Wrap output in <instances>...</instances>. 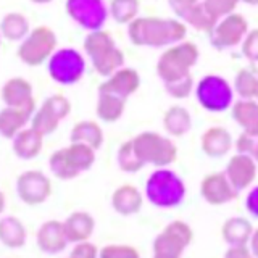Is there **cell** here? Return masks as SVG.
Returning <instances> with one entry per match:
<instances>
[{
  "label": "cell",
  "mask_w": 258,
  "mask_h": 258,
  "mask_svg": "<svg viewBox=\"0 0 258 258\" xmlns=\"http://www.w3.org/2000/svg\"><path fill=\"white\" fill-rule=\"evenodd\" d=\"M129 40L137 47H169L187 36V26L182 20L137 16L127 24Z\"/></svg>",
  "instance_id": "obj_1"
},
{
  "label": "cell",
  "mask_w": 258,
  "mask_h": 258,
  "mask_svg": "<svg viewBox=\"0 0 258 258\" xmlns=\"http://www.w3.org/2000/svg\"><path fill=\"white\" fill-rule=\"evenodd\" d=\"M199 47L189 40H181L166 47L157 61L158 78L163 81V84H169L190 76L192 68L199 61Z\"/></svg>",
  "instance_id": "obj_2"
},
{
  "label": "cell",
  "mask_w": 258,
  "mask_h": 258,
  "mask_svg": "<svg viewBox=\"0 0 258 258\" xmlns=\"http://www.w3.org/2000/svg\"><path fill=\"white\" fill-rule=\"evenodd\" d=\"M84 52L91 58L94 70L103 78L111 76L124 64V53L116 47L111 34L105 29L89 32L84 39Z\"/></svg>",
  "instance_id": "obj_3"
},
{
  "label": "cell",
  "mask_w": 258,
  "mask_h": 258,
  "mask_svg": "<svg viewBox=\"0 0 258 258\" xmlns=\"http://www.w3.org/2000/svg\"><path fill=\"white\" fill-rule=\"evenodd\" d=\"M145 196L157 208H174L185 197L184 181L171 169L160 168L153 171L145 182Z\"/></svg>",
  "instance_id": "obj_4"
},
{
  "label": "cell",
  "mask_w": 258,
  "mask_h": 258,
  "mask_svg": "<svg viewBox=\"0 0 258 258\" xmlns=\"http://www.w3.org/2000/svg\"><path fill=\"white\" fill-rule=\"evenodd\" d=\"M133 142L137 155L142 158L145 165H152L155 168H166L173 165L177 158L176 144L158 133H141L134 137Z\"/></svg>",
  "instance_id": "obj_5"
},
{
  "label": "cell",
  "mask_w": 258,
  "mask_h": 258,
  "mask_svg": "<svg viewBox=\"0 0 258 258\" xmlns=\"http://www.w3.org/2000/svg\"><path fill=\"white\" fill-rule=\"evenodd\" d=\"M56 36L48 26H37L21 40L18 58L28 67H40L56 52Z\"/></svg>",
  "instance_id": "obj_6"
},
{
  "label": "cell",
  "mask_w": 258,
  "mask_h": 258,
  "mask_svg": "<svg viewBox=\"0 0 258 258\" xmlns=\"http://www.w3.org/2000/svg\"><path fill=\"white\" fill-rule=\"evenodd\" d=\"M196 95L200 107L204 110L212 113H221L232 105L234 91L223 76L207 75L199 81L196 87Z\"/></svg>",
  "instance_id": "obj_7"
},
{
  "label": "cell",
  "mask_w": 258,
  "mask_h": 258,
  "mask_svg": "<svg viewBox=\"0 0 258 258\" xmlns=\"http://www.w3.org/2000/svg\"><path fill=\"white\" fill-rule=\"evenodd\" d=\"M194 240V231L185 221H173L165 226L153 240V255L157 258L181 256Z\"/></svg>",
  "instance_id": "obj_8"
},
{
  "label": "cell",
  "mask_w": 258,
  "mask_h": 258,
  "mask_svg": "<svg viewBox=\"0 0 258 258\" xmlns=\"http://www.w3.org/2000/svg\"><path fill=\"white\" fill-rule=\"evenodd\" d=\"M86 71V61L75 48L56 50L48 60V75L61 86H71L81 81Z\"/></svg>",
  "instance_id": "obj_9"
},
{
  "label": "cell",
  "mask_w": 258,
  "mask_h": 258,
  "mask_svg": "<svg viewBox=\"0 0 258 258\" xmlns=\"http://www.w3.org/2000/svg\"><path fill=\"white\" fill-rule=\"evenodd\" d=\"M16 194L28 207L42 205L52 196V181L42 171L28 169L16 179Z\"/></svg>",
  "instance_id": "obj_10"
},
{
  "label": "cell",
  "mask_w": 258,
  "mask_h": 258,
  "mask_svg": "<svg viewBox=\"0 0 258 258\" xmlns=\"http://www.w3.org/2000/svg\"><path fill=\"white\" fill-rule=\"evenodd\" d=\"M248 32V23L240 13H229L216 23L210 32V42L218 50L232 48L245 39Z\"/></svg>",
  "instance_id": "obj_11"
},
{
  "label": "cell",
  "mask_w": 258,
  "mask_h": 258,
  "mask_svg": "<svg viewBox=\"0 0 258 258\" xmlns=\"http://www.w3.org/2000/svg\"><path fill=\"white\" fill-rule=\"evenodd\" d=\"M64 8L70 18L89 32L103 29L108 16L103 0H67Z\"/></svg>",
  "instance_id": "obj_12"
},
{
  "label": "cell",
  "mask_w": 258,
  "mask_h": 258,
  "mask_svg": "<svg viewBox=\"0 0 258 258\" xmlns=\"http://www.w3.org/2000/svg\"><path fill=\"white\" fill-rule=\"evenodd\" d=\"M237 194L226 173H210L200 182L202 199L213 207L229 204L237 197Z\"/></svg>",
  "instance_id": "obj_13"
},
{
  "label": "cell",
  "mask_w": 258,
  "mask_h": 258,
  "mask_svg": "<svg viewBox=\"0 0 258 258\" xmlns=\"http://www.w3.org/2000/svg\"><path fill=\"white\" fill-rule=\"evenodd\" d=\"M226 176L229 177L231 184L237 192L245 190L252 185L256 177V160L247 153H237L232 155L226 165Z\"/></svg>",
  "instance_id": "obj_14"
},
{
  "label": "cell",
  "mask_w": 258,
  "mask_h": 258,
  "mask_svg": "<svg viewBox=\"0 0 258 258\" xmlns=\"http://www.w3.org/2000/svg\"><path fill=\"white\" fill-rule=\"evenodd\" d=\"M36 244L44 253L55 255L63 252L70 244L64 224L58 220L45 221L36 234Z\"/></svg>",
  "instance_id": "obj_15"
},
{
  "label": "cell",
  "mask_w": 258,
  "mask_h": 258,
  "mask_svg": "<svg viewBox=\"0 0 258 258\" xmlns=\"http://www.w3.org/2000/svg\"><path fill=\"white\" fill-rule=\"evenodd\" d=\"M2 100L8 107L26 108L36 113V100L32 95V86L23 78H10L2 87Z\"/></svg>",
  "instance_id": "obj_16"
},
{
  "label": "cell",
  "mask_w": 258,
  "mask_h": 258,
  "mask_svg": "<svg viewBox=\"0 0 258 258\" xmlns=\"http://www.w3.org/2000/svg\"><path fill=\"white\" fill-rule=\"evenodd\" d=\"M105 91H110L113 94H116L123 99H129L131 95H134L141 87V76L134 68H119L118 71L113 73L111 76H108L107 81L99 86Z\"/></svg>",
  "instance_id": "obj_17"
},
{
  "label": "cell",
  "mask_w": 258,
  "mask_h": 258,
  "mask_svg": "<svg viewBox=\"0 0 258 258\" xmlns=\"http://www.w3.org/2000/svg\"><path fill=\"white\" fill-rule=\"evenodd\" d=\"M202 152L210 158H221L232 149V136L226 127L212 126L200 137Z\"/></svg>",
  "instance_id": "obj_18"
},
{
  "label": "cell",
  "mask_w": 258,
  "mask_h": 258,
  "mask_svg": "<svg viewBox=\"0 0 258 258\" xmlns=\"http://www.w3.org/2000/svg\"><path fill=\"white\" fill-rule=\"evenodd\" d=\"M144 205L141 190L133 184H123L113 192L111 207L121 216H131L139 213Z\"/></svg>",
  "instance_id": "obj_19"
},
{
  "label": "cell",
  "mask_w": 258,
  "mask_h": 258,
  "mask_svg": "<svg viewBox=\"0 0 258 258\" xmlns=\"http://www.w3.org/2000/svg\"><path fill=\"white\" fill-rule=\"evenodd\" d=\"M44 134L34 127H26L13 137V152L20 160H34L44 147Z\"/></svg>",
  "instance_id": "obj_20"
},
{
  "label": "cell",
  "mask_w": 258,
  "mask_h": 258,
  "mask_svg": "<svg viewBox=\"0 0 258 258\" xmlns=\"http://www.w3.org/2000/svg\"><path fill=\"white\" fill-rule=\"evenodd\" d=\"M126 99L113 94L110 91L99 87V94H97V116L102 119L103 123H116V121L123 116L126 108Z\"/></svg>",
  "instance_id": "obj_21"
},
{
  "label": "cell",
  "mask_w": 258,
  "mask_h": 258,
  "mask_svg": "<svg viewBox=\"0 0 258 258\" xmlns=\"http://www.w3.org/2000/svg\"><path fill=\"white\" fill-rule=\"evenodd\" d=\"M32 115H34V111L31 110L5 105L0 111V134L5 139H13L32 119Z\"/></svg>",
  "instance_id": "obj_22"
},
{
  "label": "cell",
  "mask_w": 258,
  "mask_h": 258,
  "mask_svg": "<svg viewBox=\"0 0 258 258\" xmlns=\"http://www.w3.org/2000/svg\"><path fill=\"white\" fill-rule=\"evenodd\" d=\"M64 231L70 244H78V242L89 240L95 229V220L91 213L87 212H75L71 213L67 220L63 221Z\"/></svg>",
  "instance_id": "obj_23"
},
{
  "label": "cell",
  "mask_w": 258,
  "mask_h": 258,
  "mask_svg": "<svg viewBox=\"0 0 258 258\" xmlns=\"http://www.w3.org/2000/svg\"><path fill=\"white\" fill-rule=\"evenodd\" d=\"M253 226L244 216H234L221 226V237L228 245H248L253 234Z\"/></svg>",
  "instance_id": "obj_24"
},
{
  "label": "cell",
  "mask_w": 258,
  "mask_h": 258,
  "mask_svg": "<svg viewBox=\"0 0 258 258\" xmlns=\"http://www.w3.org/2000/svg\"><path fill=\"white\" fill-rule=\"evenodd\" d=\"M232 118L242 127V133L258 137V102L240 99L232 105Z\"/></svg>",
  "instance_id": "obj_25"
},
{
  "label": "cell",
  "mask_w": 258,
  "mask_h": 258,
  "mask_svg": "<svg viewBox=\"0 0 258 258\" xmlns=\"http://www.w3.org/2000/svg\"><path fill=\"white\" fill-rule=\"evenodd\" d=\"M28 232L21 220L16 216H5L0 221V242L7 248H21L26 244Z\"/></svg>",
  "instance_id": "obj_26"
},
{
  "label": "cell",
  "mask_w": 258,
  "mask_h": 258,
  "mask_svg": "<svg viewBox=\"0 0 258 258\" xmlns=\"http://www.w3.org/2000/svg\"><path fill=\"white\" fill-rule=\"evenodd\" d=\"M163 127L165 131L173 137H182L192 129V116L187 108L181 105L168 108L163 116Z\"/></svg>",
  "instance_id": "obj_27"
},
{
  "label": "cell",
  "mask_w": 258,
  "mask_h": 258,
  "mask_svg": "<svg viewBox=\"0 0 258 258\" xmlns=\"http://www.w3.org/2000/svg\"><path fill=\"white\" fill-rule=\"evenodd\" d=\"M103 131L99 123L91 119H84V121H79L71 129V134H70V141L71 142H83L94 147L95 150H99L102 145H103Z\"/></svg>",
  "instance_id": "obj_28"
},
{
  "label": "cell",
  "mask_w": 258,
  "mask_h": 258,
  "mask_svg": "<svg viewBox=\"0 0 258 258\" xmlns=\"http://www.w3.org/2000/svg\"><path fill=\"white\" fill-rule=\"evenodd\" d=\"M0 31H2V36L10 40V42H16V40H23L26 37L31 29H29V21L24 15L21 13H7L2 23H0Z\"/></svg>",
  "instance_id": "obj_29"
},
{
  "label": "cell",
  "mask_w": 258,
  "mask_h": 258,
  "mask_svg": "<svg viewBox=\"0 0 258 258\" xmlns=\"http://www.w3.org/2000/svg\"><path fill=\"white\" fill-rule=\"evenodd\" d=\"M48 166H50L52 174L56 177V179H61V181L75 179V177H78L81 174V171L71 161L67 147L58 149L52 153L50 158H48Z\"/></svg>",
  "instance_id": "obj_30"
},
{
  "label": "cell",
  "mask_w": 258,
  "mask_h": 258,
  "mask_svg": "<svg viewBox=\"0 0 258 258\" xmlns=\"http://www.w3.org/2000/svg\"><path fill=\"white\" fill-rule=\"evenodd\" d=\"M182 21L185 24H189V26H192L194 29L210 34V32L213 31V28L216 26V23L220 21V20L215 18V16L208 12V8L205 7L204 2H199L187 15L184 16Z\"/></svg>",
  "instance_id": "obj_31"
},
{
  "label": "cell",
  "mask_w": 258,
  "mask_h": 258,
  "mask_svg": "<svg viewBox=\"0 0 258 258\" xmlns=\"http://www.w3.org/2000/svg\"><path fill=\"white\" fill-rule=\"evenodd\" d=\"M60 123H61V119L55 115V111L48 107L45 102H42V105L39 107V110H36V113L32 115V119H31V126L44 136L53 134L56 129H58Z\"/></svg>",
  "instance_id": "obj_32"
},
{
  "label": "cell",
  "mask_w": 258,
  "mask_h": 258,
  "mask_svg": "<svg viewBox=\"0 0 258 258\" xmlns=\"http://www.w3.org/2000/svg\"><path fill=\"white\" fill-rule=\"evenodd\" d=\"M116 161L121 171L124 173H137L145 166V163L142 161V158L137 155V152L134 149V142L126 141L119 145L118 153H116Z\"/></svg>",
  "instance_id": "obj_33"
},
{
  "label": "cell",
  "mask_w": 258,
  "mask_h": 258,
  "mask_svg": "<svg viewBox=\"0 0 258 258\" xmlns=\"http://www.w3.org/2000/svg\"><path fill=\"white\" fill-rule=\"evenodd\" d=\"M68 155L71 161L75 163V166L79 169L81 173L91 169L92 165L95 163V149L91 145L83 144V142H71L68 147Z\"/></svg>",
  "instance_id": "obj_34"
},
{
  "label": "cell",
  "mask_w": 258,
  "mask_h": 258,
  "mask_svg": "<svg viewBox=\"0 0 258 258\" xmlns=\"http://www.w3.org/2000/svg\"><path fill=\"white\" fill-rule=\"evenodd\" d=\"M139 0H111L110 15L118 24H129L139 15Z\"/></svg>",
  "instance_id": "obj_35"
},
{
  "label": "cell",
  "mask_w": 258,
  "mask_h": 258,
  "mask_svg": "<svg viewBox=\"0 0 258 258\" xmlns=\"http://www.w3.org/2000/svg\"><path fill=\"white\" fill-rule=\"evenodd\" d=\"M234 91H236L240 99H255L258 97V76L253 70H240L236 79H234Z\"/></svg>",
  "instance_id": "obj_36"
},
{
  "label": "cell",
  "mask_w": 258,
  "mask_h": 258,
  "mask_svg": "<svg viewBox=\"0 0 258 258\" xmlns=\"http://www.w3.org/2000/svg\"><path fill=\"white\" fill-rule=\"evenodd\" d=\"M165 89H166V92L173 97V99L184 100V99H187V97L194 91V78L190 75V76L184 78V79L176 81V83L165 84Z\"/></svg>",
  "instance_id": "obj_37"
},
{
  "label": "cell",
  "mask_w": 258,
  "mask_h": 258,
  "mask_svg": "<svg viewBox=\"0 0 258 258\" xmlns=\"http://www.w3.org/2000/svg\"><path fill=\"white\" fill-rule=\"evenodd\" d=\"M239 2H242V0H204L208 12L218 20H221L223 16L229 15V13H234Z\"/></svg>",
  "instance_id": "obj_38"
},
{
  "label": "cell",
  "mask_w": 258,
  "mask_h": 258,
  "mask_svg": "<svg viewBox=\"0 0 258 258\" xmlns=\"http://www.w3.org/2000/svg\"><path fill=\"white\" fill-rule=\"evenodd\" d=\"M100 255L107 258H137L139 252L127 244H108L100 250Z\"/></svg>",
  "instance_id": "obj_39"
},
{
  "label": "cell",
  "mask_w": 258,
  "mask_h": 258,
  "mask_svg": "<svg viewBox=\"0 0 258 258\" xmlns=\"http://www.w3.org/2000/svg\"><path fill=\"white\" fill-rule=\"evenodd\" d=\"M242 55L250 63H258V28L248 31L245 39L242 40Z\"/></svg>",
  "instance_id": "obj_40"
},
{
  "label": "cell",
  "mask_w": 258,
  "mask_h": 258,
  "mask_svg": "<svg viewBox=\"0 0 258 258\" xmlns=\"http://www.w3.org/2000/svg\"><path fill=\"white\" fill-rule=\"evenodd\" d=\"M44 102L55 111V115L58 116L61 121L71 113V102H70L64 95L55 94V95L47 97V99H45Z\"/></svg>",
  "instance_id": "obj_41"
},
{
  "label": "cell",
  "mask_w": 258,
  "mask_h": 258,
  "mask_svg": "<svg viewBox=\"0 0 258 258\" xmlns=\"http://www.w3.org/2000/svg\"><path fill=\"white\" fill-rule=\"evenodd\" d=\"M99 255H100V252L97 250V245H94L92 242H89V240L78 242L71 250L73 258H95Z\"/></svg>",
  "instance_id": "obj_42"
},
{
  "label": "cell",
  "mask_w": 258,
  "mask_h": 258,
  "mask_svg": "<svg viewBox=\"0 0 258 258\" xmlns=\"http://www.w3.org/2000/svg\"><path fill=\"white\" fill-rule=\"evenodd\" d=\"M168 2H169V7H171V10L174 12V15L177 18L182 20L200 0H168Z\"/></svg>",
  "instance_id": "obj_43"
},
{
  "label": "cell",
  "mask_w": 258,
  "mask_h": 258,
  "mask_svg": "<svg viewBox=\"0 0 258 258\" xmlns=\"http://www.w3.org/2000/svg\"><path fill=\"white\" fill-rule=\"evenodd\" d=\"M255 141L256 137L250 136L247 133H242L237 141H236V149H237V153H247V155H250L253 150V145H255Z\"/></svg>",
  "instance_id": "obj_44"
},
{
  "label": "cell",
  "mask_w": 258,
  "mask_h": 258,
  "mask_svg": "<svg viewBox=\"0 0 258 258\" xmlns=\"http://www.w3.org/2000/svg\"><path fill=\"white\" fill-rule=\"evenodd\" d=\"M245 208L255 220H258V185L248 192V196L245 199Z\"/></svg>",
  "instance_id": "obj_45"
},
{
  "label": "cell",
  "mask_w": 258,
  "mask_h": 258,
  "mask_svg": "<svg viewBox=\"0 0 258 258\" xmlns=\"http://www.w3.org/2000/svg\"><path fill=\"white\" fill-rule=\"evenodd\" d=\"M224 255L228 258H248L252 256V250L248 245H229Z\"/></svg>",
  "instance_id": "obj_46"
},
{
  "label": "cell",
  "mask_w": 258,
  "mask_h": 258,
  "mask_svg": "<svg viewBox=\"0 0 258 258\" xmlns=\"http://www.w3.org/2000/svg\"><path fill=\"white\" fill-rule=\"evenodd\" d=\"M248 247L252 250V255L258 258V229L253 231L252 237H250V242H248Z\"/></svg>",
  "instance_id": "obj_47"
},
{
  "label": "cell",
  "mask_w": 258,
  "mask_h": 258,
  "mask_svg": "<svg viewBox=\"0 0 258 258\" xmlns=\"http://www.w3.org/2000/svg\"><path fill=\"white\" fill-rule=\"evenodd\" d=\"M255 160H256V163H258V137H256V141H255V145H253V150H252V153H250Z\"/></svg>",
  "instance_id": "obj_48"
},
{
  "label": "cell",
  "mask_w": 258,
  "mask_h": 258,
  "mask_svg": "<svg viewBox=\"0 0 258 258\" xmlns=\"http://www.w3.org/2000/svg\"><path fill=\"white\" fill-rule=\"evenodd\" d=\"M32 4H37V5H47V4H50L52 0H31Z\"/></svg>",
  "instance_id": "obj_49"
},
{
  "label": "cell",
  "mask_w": 258,
  "mask_h": 258,
  "mask_svg": "<svg viewBox=\"0 0 258 258\" xmlns=\"http://www.w3.org/2000/svg\"><path fill=\"white\" fill-rule=\"evenodd\" d=\"M242 2L247 5H252V7H258V0H242Z\"/></svg>",
  "instance_id": "obj_50"
},
{
  "label": "cell",
  "mask_w": 258,
  "mask_h": 258,
  "mask_svg": "<svg viewBox=\"0 0 258 258\" xmlns=\"http://www.w3.org/2000/svg\"><path fill=\"white\" fill-rule=\"evenodd\" d=\"M255 73H256V76H258V68H255ZM256 100H258V97H256Z\"/></svg>",
  "instance_id": "obj_51"
}]
</instances>
